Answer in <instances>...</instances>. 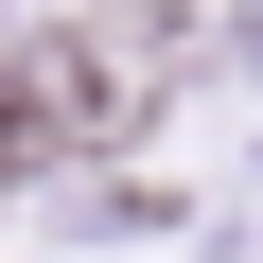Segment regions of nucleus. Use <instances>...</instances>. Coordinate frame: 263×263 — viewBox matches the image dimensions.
<instances>
[{"label":"nucleus","instance_id":"nucleus-1","mask_svg":"<svg viewBox=\"0 0 263 263\" xmlns=\"http://www.w3.org/2000/svg\"><path fill=\"white\" fill-rule=\"evenodd\" d=\"M105 123H123V88H105V70H53V53H0V176H35V158L105 141Z\"/></svg>","mask_w":263,"mask_h":263}]
</instances>
